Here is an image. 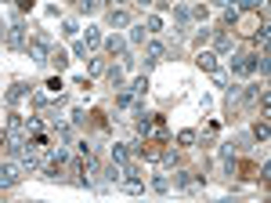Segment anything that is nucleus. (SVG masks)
Listing matches in <instances>:
<instances>
[{"instance_id": "f257e3e1", "label": "nucleus", "mask_w": 271, "mask_h": 203, "mask_svg": "<svg viewBox=\"0 0 271 203\" xmlns=\"http://www.w3.org/2000/svg\"><path fill=\"white\" fill-rule=\"evenodd\" d=\"M29 58L33 62H47L51 58V36L47 33H40V36H33V40H29Z\"/></svg>"}, {"instance_id": "f03ea898", "label": "nucleus", "mask_w": 271, "mask_h": 203, "mask_svg": "<svg viewBox=\"0 0 271 203\" xmlns=\"http://www.w3.org/2000/svg\"><path fill=\"white\" fill-rule=\"evenodd\" d=\"M231 73H235V76L257 73V54H235V58H231Z\"/></svg>"}, {"instance_id": "7ed1b4c3", "label": "nucleus", "mask_w": 271, "mask_h": 203, "mask_svg": "<svg viewBox=\"0 0 271 203\" xmlns=\"http://www.w3.org/2000/svg\"><path fill=\"white\" fill-rule=\"evenodd\" d=\"M7 48H25V25H22V18H15L11 25H7Z\"/></svg>"}, {"instance_id": "20e7f679", "label": "nucleus", "mask_w": 271, "mask_h": 203, "mask_svg": "<svg viewBox=\"0 0 271 203\" xmlns=\"http://www.w3.org/2000/svg\"><path fill=\"white\" fill-rule=\"evenodd\" d=\"M235 18H239V15H235ZM260 25H264V22H260V15H257V11H246V15L239 18V33H242V36H253Z\"/></svg>"}, {"instance_id": "39448f33", "label": "nucleus", "mask_w": 271, "mask_h": 203, "mask_svg": "<svg viewBox=\"0 0 271 203\" xmlns=\"http://www.w3.org/2000/svg\"><path fill=\"white\" fill-rule=\"evenodd\" d=\"M18 174H22V167H15V163H0V189L15 185V181H18Z\"/></svg>"}, {"instance_id": "423d86ee", "label": "nucleus", "mask_w": 271, "mask_h": 203, "mask_svg": "<svg viewBox=\"0 0 271 203\" xmlns=\"http://www.w3.org/2000/svg\"><path fill=\"white\" fill-rule=\"evenodd\" d=\"M123 192H130V196H137V192H145V178H137L134 171H123Z\"/></svg>"}, {"instance_id": "0eeeda50", "label": "nucleus", "mask_w": 271, "mask_h": 203, "mask_svg": "<svg viewBox=\"0 0 271 203\" xmlns=\"http://www.w3.org/2000/svg\"><path fill=\"white\" fill-rule=\"evenodd\" d=\"M105 51L116 54V58H123V54H127V40H123V36H109V40H105Z\"/></svg>"}, {"instance_id": "6e6552de", "label": "nucleus", "mask_w": 271, "mask_h": 203, "mask_svg": "<svg viewBox=\"0 0 271 203\" xmlns=\"http://www.w3.org/2000/svg\"><path fill=\"white\" fill-rule=\"evenodd\" d=\"M195 62H199V69L217 73V54H213V51H199V58H195Z\"/></svg>"}, {"instance_id": "1a4fd4ad", "label": "nucleus", "mask_w": 271, "mask_h": 203, "mask_svg": "<svg viewBox=\"0 0 271 203\" xmlns=\"http://www.w3.org/2000/svg\"><path fill=\"white\" fill-rule=\"evenodd\" d=\"M148 134H152V138H166V120H163V116H152V124H148Z\"/></svg>"}, {"instance_id": "9d476101", "label": "nucleus", "mask_w": 271, "mask_h": 203, "mask_svg": "<svg viewBox=\"0 0 271 203\" xmlns=\"http://www.w3.org/2000/svg\"><path fill=\"white\" fill-rule=\"evenodd\" d=\"M127 160H130L127 145H112V163H119V167H127Z\"/></svg>"}, {"instance_id": "9b49d317", "label": "nucleus", "mask_w": 271, "mask_h": 203, "mask_svg": "<svg viewBox=\"0 0 271 203\" xmlns=\"http://www.w3.org/2000/svg\"><path fill=\"white\" fill-rule=\"evenodd\" d=\"M22 127H25V120H22V116H18V113H7V134H18Z\"/></svg>"}, {"instance_id": "f8f14e48", "label": "nucleus", "mask_w": 271, "mask_h": 203, "mask_svg": "<svg viewBox=\"0 0 271 203\" xmlns=\"http://www.w3.org/2000/svg\"><path fill=\"white\" fill-rule=\"evenodd\" d=\"M25 95H29V87H25V84H15L11 91H7V102H11V105H15V102H22Z\"/></svg>"}, {"instance_id": "ddd939ff", "label": "nucleus", "mask_w": 271, "mask_h": 203, "mask_svg": "<svg viewBox=\"0 0 271 203\" xmlns=\"http://www.w3.org/2000/svg\"><path fill=\"white\" fill-rule=\"evenodd\" d=\"M109 22H112V25H130V15L123 11V7H116V11L109 15Z\"/></svg>"}, {"instance_id": "4468645a", "label": "nucleus", "mask_w": 271, "mask_h": 203, "mask_svg": "<svg viewBox=\"0 0 271 203\" xmlns=\"http://www.w3.org/2000/svg\"><path fill=\"white\" fill-rule=\"evenodd\" d=\"M152 189H156V192H170V178H166V174H156V178H152Z\"/></svg>"}, {"instance_id": "2eb2a0df", "label": "nucleus", "mask_w": 271, "mask_h": 203, "mask_svg": "<svg viewBox=\"0 0 271 203\" xmlns=\"http://www.w3.org/2000/svg\"><path fill=\"white\" fill-rule=\"evenodd\" d=\"M145 91H148V80H145V76H137V80H134V91H130V95L141 102V98H145Z\"/></svg>"}, {"instance_id": "dca6fc26", "label": "nucleus", "mask_w": 271, "mask_h": 203, "mask_svg": "<svg viewBox=\"0 0 271 203\" xmlns=\"http://www.w3.org/2000/svg\"><path fill=\"white\" fill-rule=\"evenodd\" d=\"M145 54H148V62H159L166 51H163V44H148V51H145Z\"/></svg>"}, {"instance_id": "f3484780", "label": "nucleus", "mask_w": 271, "mask_h": 203, "mask_svg": "<svg viewBox=\"0 0 271 203\" xmlns=\"http://www.w3.org/2000/svg\"><path fill=\"white\" fill-rule=\"evenodd\" d=\"M47 62H54L58 69H65V66H69V58H65V51H51V58H47Z\"/></svg>"}, {"instance_id": "a211bd4d", "label": "nucleus", "mask_w": 271, "mask_h": 203, "mask_svg": "<svg viewBox=\"0 0 271 203\" xmlns=\"http://www.w3.org/2000/svg\"><path fill=\"white\" fill-rule=\"evenodd\" d=\"M253 134L260 138V142H268V138H271V131H268V124H264V120H260V124L253 127Z\"/></svg>"}, {"instance_id": "6ab92c4d", "label": "nucleus", "mask_w": 271, "mask_h": 203, "mask_svg": "<svg viewBox=\"0 0 271 203\" xmlns=\"http://www.w3.org/2000/svg\"><path fill=\"white\" fill-rule=\"evenodd\" d=\"M83 44H87V48H98V44H101V33H98V29H87V40H83Z\"/></svg>"}, {"instance_id": "aec40b11", "label": "nucleus", "mask_w": 271, "mask_h": 203, "mask_svg": "<svg viewBox=\"0 0 271 203\" xmlns=\"http://www.w3.org/2000/svg\"><path fill=\"white\" fill-rule=\"evenodd\" d=\"M145 29H148V33H159V29H163V18H159V15H152V18H148V25H145Z\"/></svg>"}, {"instance_id": "412c9836", "label": "nucleus", "mask_w": 271, "mask_h": 203, "mask_svg": "<svg viewBox=\"0 0 271 203\" xmlns=\"http://www.w3.org/2000/svg\"><path fill=\"white\" fill-rule=\"evenodd\" d=\"M231 48V36L228 33H217V51H228Z\"/></svg>"}, {"instance_id": "4be33fe9", "label": "nucleus", "mask_w": 271, "mask_h": 203, "mask_svg": "<svg viewBox=\"0 0 271 203\" xmlns=\"http://www.w3.org/2000/svg\"><path fill=\"white\" fill-rule=\"evenodd\" d=\"M109 80L119 87V84H123V69H116V66H112V69H109Z\"/></svg>"}, {"instance_id": "5701e85b", "label": "nucleus", "mask_w": 271, "mask_h": 203, "mask_svg": "<svg viewBox=\"0 0 271 203\" xmlns=\"http://www.w3.org/2000/svg\"><path fill=\"white\" fill-rule=\"evenodd\" d=\"M54 138H58V142H69L72 131H69V127H54Z\"/></svg>"}, {"instance_id": "b1692460", "label": "nucleus", "mask_w": 271, "mask_h": 203, "mask_svg": "<svg viewBox=\"0 0 271 203\" xmlns=\"http://www.w3.org/2000/svg\"><path fill=\"white\" fill-rule=\"evenodd\" d=\"M177 142H181V145H192V142H195V131H181V134H177Z\"/></svg>"}, {"instance_id": "393cba45", "label": "nucleus", "mask_w": 271, "mask_h": 203, "mask_svg": "<svg viewBox=\"0 0 271 203\" xmlns=\"http://www.w3.org/2000/svg\"><path fill=\"white\" fill-rule=\"evenodd\" d=\"M174 18L184 25V22H188V7H174Z\"/></svg>"}, {"instance_id": "a878e982", "label": "nucleus", "mask_w": 271, "mask_h": 203, "mask_svg": "<svg viewBox=\"0 0 271 203\" xmlns=\"http://www.w3.org/2000/svg\"><path fill=\"white\" fill-rule=\"evenodd\" d=\"M174 185H181V189H188V185H192V178H188V174H184V171H181V174H177V178H174Z\"/></svg>"}, {"instance_id": "bb28decb", "label": "nucleus", "mask_w": 271, "mask_h": 203, "mask_svg": "<svg viewBox=\"0 0 271 203\" xmlns=\"http://www.w3.org/2000/svg\"><path fill=\"white\" fill-rule=\"evenodd\" d=\"M141 40H145V25H137V29L130 33V44H141Z\"/></svg>"}, {"instance_id": "cd10ccee", "label": "nucleus", "mask_w": 271, "mask_h": 203, "mask_svg": "<svg viewBox=\"0 0 271 203\" xmlns=\"http://www.w3.org/2000/svg\"><path fill=\"white\" fill-rule=\"evenodd\" d=\"M47 91H51V95H58V91H62V80L51 76V80H47Z\"/></svg>"}, {"instance_id": "c85d7f7f", "label": "nucleus", "mask_w": 271, "mask_h": 203, "mask_svg": "<svg viewBox=\"0 0 271 203\" xmlns=\"http://www.w3.org/2000/svg\"><path fill=\"white\" fill-rule=\"evenodd\" d=\"M98 7V0H80V11H94Z\"/></svg>"}, {"instance_id": "c756f323", "label": "nucleus", "mask_w": 271, "mask_h": 203, "mask_svg": "<svg viewBox=\"0 0 271 203\" xmlns=\"http://www.w3.org/2000/svg\"><path fill=\"white\" fill-rule=\"evenodd\" d=\"M7 142H11V134H7V131H0V152L7 149Z\"/></svg>"}, {"instance_id": "7c9ffc66", "label": "nucleus", "mask_w": 271, "mask_h": 203, "mask_svg": "<svg viewBox=\"0 0 271 203\" xmlns=\"http://www.w3.org/2000/svg\"><path fill=\"white\" fill-rule=\"evenodd\" d=\"M242 4H246V7H257V4H260V0H242Z\"/></svg>"}, {"instance_id": "2f4dec72", "label": "nucleus", "mask_w": 271, "mask_h": 203, "mask_svg": "<svg viewBox=\"0 0 271 203\" xmlns=\"http://www.w3.org/2000/svg\"><path fill=\"white\" fill-rule=\"evenodd\" d=\"M134 4H141V7H145V4H152V0H134Z\"/></svg>"}, {"instance_id": "473e14b6", "label": "nucleus", "mask_w": 271, "mask_h": 203, "mask_svg": "<svg viewBox=\"0 0 271 203\" xmlns=\"http://www.w3.org/2000/svg\"><path fill=\"white\" fill-rule=\"evenodd\" d=\"M217 4H231V0H217Z\"/></svg>"}]
</instances>
